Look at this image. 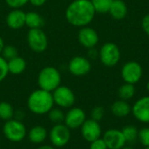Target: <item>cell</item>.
<instances>
[{
	"label": "cell",
	"instance_id": "cell-22",
	"mask_svg": "<svg viewBox=\"0 0 149 149\" xmlns=\"http://www.w3.org/2000/svg\"><path fill=\"white\" fill-rule=\"evenodd\" d=\"M134 94H135V87H134V84H132V83H125L118 90V96L120 99H122L125 101H127L133 98Z\"/></svg>",
	"mask_w": 149,
	"mask_h": 149
},
{
	"label": "cell",
	"instance_id": "cell-15",
	"mask_svg": "<svg viewBox=\"0 0 149 149\" xmlns=\"http://www.w3.org/2000/svg\"><path fill=\"white\" fill-rule=\"evenodd\" d=\"M132 113L142 123H149V96L139 98L132 107Z\"/></svg>",
	"mask_w": 149,
	"mask_h": 149
},
{
	"label": "cell",
	"instance_id": "cell-38",
	"mask_svg": "<svg viewBox=\"0 0 149 149\" xmlns=\"http://www.w3.org/2000/svg\"><path fill=\"white\" fill-rule=\"evenodd\" d=\"M121 149H134V148H130V147H124V148H122Z\"/></svg>",
	"mask_w": 149,
	"mask_h": 149
},
{
	"label": "cell",
	"instance_id": "cell-24",
	"mask_svg": "<svg viewBox=\"0 0 149 149\" xmlns=\"http://www.w3.org/2000/svg\"><path fill=\"white\" fill-rule=\"evenodd\" d=\"M48 118L54 125L55 124H60L63 123L65 120V113L60 108H54L52 107L50 112L47 113Z\"/></svg>",
	"mask_w": 149,
	"mask_h": 149
},
{
	"label": "cell",
	"instance_id": "cell-36",
	"mask_svg": "<svg viewBox=\"0 0 149 149\" xmlns=\"http://www.w3.org/2000/svg\"><path fill=\"white\" fill-rule=\"evenodd\" d=\"M36 149H56L53 146H48V145H43V146H40L38 148H37Z\"/></svg>",
	"mask_w": 149,
	"mask_h": 149
},
{
	"label": "cell",
	"instance_id": "cell-27",
	"mask_svg": "<svg viewBox=\"0 0 149 149\" xmlns=\"http://www.w3.org/2000/svg\"><path fill=\"white\" fill-rule=\"evenodd\" d=\"M1 55L6 61H10V60H11L14 57L18 55L17 49L14 46H12V45H7V46L4 45V47H3V48L2 50Z\"/></svg>",
	"mask_w": 149,
	"mask_h": 149
},
{
	"label": "cell",
	"instance_id": "cell-6",
	"mask_svg": "<svg viewBox=\"0 0 149 149\" xmlns=\"http://www.w3.org/2000/svg\"><path fill=\"white\" fill-rule=\"evenodd\" d=\"M26 39L29 47L35 53H43L48 47V38L41 28L30 29Z\"/></svg>",
	"mask_w": 149,
	"mask_h": 149
},
{
	"label": "cell",
	"instance_id": "cell-26",
	"mask_svg": "<svg viewBox=\"0 0 149 149\" xmlns=\"http://www.w3.org/2000/svg\"><path fill=\"white\" fill-rule=\"evenodd\" d=\"M94 10L99 13H107L113 0H91Z\"/></svg>",
	"mask_w": 149,
	"mask_h": 149
},
{
	"label": "cell",
	"instance_id": "cell-39",
	"mask_svg": "<svg viewBox=\"0 0 149 149\" xmlns=\"http://www.w3.org/2000/svg\"><path fill=\"white\" fill-rule=\"evenodd\" d=\"M147 90H149V82H148V83H147Z\"/></svg>",
	"mask_w": 149,
	"mask_h": 149
},
{
	"label": "cell",
	"instance_id": "cell-20",
	"mask_svg": "<svg viewBox=\"0 0 149 149\" xmlns=\"http://www.w3.org/2000/svg\"><path fill=\"white\" fill-rule=\"evenodd\" d=\"M27 63L25 60L21 56H16L13 59L8 61V68L9 73L12 75H20L24 73L26 69Z\"/></svg>",
	"mask_w": 149,
	"mask_h": 149
},
{
	"label": "cell",
	"instance_id": "cell-8",
	"mask_svg": "<svg viewBox=\"0 0 149 149\" xmlns=\"http://www.w3.org/2000/svg\"><path fill=\"white\" fill-rule=\"evenodd\" d=\"M49 139L54 148L65 147L71 139V131L65 124H55L49 133Z\"/></svg>",
	"mask_w": 149,
	"mask_h": 149
},
{
	"label": "cell",
	"instance_id": "cell-3",
	"mask_svg": "<svg viewBox=\"0 0 149 149\" xmlns=\"http://www.w3.org/2000/svg\"><path fill=\"white\" fill-rule=\"evenodd\" d=\"M38 85L39 89L52 92L61 85V74L58 68L48 66L42 68L38 76Z\"/></svg>",
	"mask_w": 149,
	"mask_h": 149
},
{
	"label": "cell",
	"instance_id": "cell-2",
	"mask_svg": "<svg viewBox=\"0 0 149 149\" xmlns=\"http://www.w3.org/2000/svg\"><path fill=\"white\" fill-rule=\"evenodd\" d=\"M53 105L54 101L52 92L42 89L33 90L27 99L28 109L36 115L47 114Z\"/></svg>",
	"mask_w": 149,
	"mask_h": 149
},
{
	"label": "cell",
	"instance_id": "cell-32",
	"mask_svg": "<svg viewBox=\"0 0 149 149\" xmlns=\"http://www.w3.org/2000/svg\"><path fill=\"white\" fill-rule=\"evenodd\" d=\"M90 143V149H108L103 138H99Z\"/></svg>",
	"mask_w": 149,
	"mask_h": 149
},
{
	"label": "cell",
	"instance_id": "cell-17",
	"mask_svg": "<svg viewBox=\"0 0 149 149\" xmlns=\"http://www.w3.org/2000/svg\"><path fill=\"white\" fill-rule=\"evenodd\" d=\"M108 12L114 19H123L127 14V5L123 0H113Z\"/></svg>",
	"mask_w": 149,
	"mask_h": 149
},
{
	"label": "cell",
	"instance_id": "cell-40",
	"mask_svg": "<svg viewBox=\"0 0 149 149\" xmlns=\"http://www.w3.org/2000/svg\"><path fill=\"white\" fill-rule=\"evenodd\" d=\"M145 149H149V147H146V148Z\"/></svg>",
	"mask_w": 149,
	"mask_h": 149
},
{
	"label": "cell",
	"instance_id": "cell-31",
	"mask_svg": "<svg viewBox=\"0 0 149 149\" xmlns=\"http://www.w3.org/2000/svg\"><path fill=\"white\" fill-rule=\"evenodd\" d=\"M6 4L11 9H21L24 6L29 0H4Z\"/></svg>",
	"mask_w": 149,
	"mask_h": 149
},
{
	"label": "cell",
	"instance_id": "cell-25",
	"mask_svg": "<svg viewBox=\"0 0 149 149\" xmlns=\"http://www.w3.org/2000/svg\"><path fill=\"white\" fill-rule=\"evenodd\" d=\"M121 132H122L127 142L133 143L138 139V132L139 131L134 126H127L121 130Z\"/></svg>",
	"mask_w": 149,
	"mask_h": 149
},
{
	"label": "cell",
	"instance_id": "cell-7",
	"mask_svg": "<svg viewBox=\"0 0 149 149\" xmlns=\"http://www.w3.org/2000/svg\"><path fill=\"white\" fill-rule=\"evenodd\" d=\"M52 94L54 105H58L59 108H71L75 104V94L67 86L59 85L56 90L52 92Z\"/></svg>",
	"mask_w": 149,
	"mask_h": 149
},
{
	"label": "cell",
	"instance_id": "cell-37",
	"mask_svg": "<svg viewBox=\"0 0 149 149\" xmlns=\"http://www.w3.org/2000/svg\"><path fill=\"white\" fill-rule=\"evenodd\" d=\"M3 47H4V42H3V38L0 36V54H1V53H2V50H3Z\"/></svg>",
	"mask_w": 149,
	"mask_h": 149
},
{
	"label": "cell",
	"instance_id": "cell-10",
	"mask_svg": "<svg viewBox=\"0 0 149 149\" xmlns=\"http://www.w3.org/2000/svg\"><path fill=\"white\" fill-rule=\"evenodd\" d=\"M92 68L89 59L84 56L77 55L72 57L68 63L69 72L75 76H83L87 75Z\"/></svg>",
	"mask_w": 149,
	"mask_h": 149
},
{
	"label": "cell",
	"instance_id": "cell-23",
	"mask_svg": "<svg viewBox=\"0 0 149 149\" xmlns=\"http://www.w3.org/2000/svg\"><path fill=\"white\" fill-rule=\"evenodd\" d=\"M15 114L14 109L10 103L1 102L0 103V119L7 121L13 119Z\"/></svg>",
	"mask_w": 149,
	"mask_h": 149
},
{
	"label": "cell",
	"instance_id": "cell-14",
	"mask_svg": "<svg viewBox=\"0 0 149 149\" xmlns=\"http://www.w3.org/2000/svg\"><path fill=\"white\" fill-rule=\"evenodd\" d=\"M103 140L108 149H121L127 143L122 132L118 129L107 130L103 135Z\"/></svg>",
	"mask_w": 149,
	"mask_h": 149
},
{
	"label": "cell",
	"instance_id": "cell-29",
	"mask_svg": "<svg viewBox=\"0 0 149 149\" xmlns=\"http://www.w3.org/2000/svg\"><path fill=\"white\" fill-rule=\"evenodd\" d=\"M138 140L146 148L149 147V127H145L138 132Z\"/></svg>",
	"mask_w": 149,
	"mask_h": 149
},
{
	"label": "cell",
	"instance_id": "cell-41",
	"mask_svg": "<svg viewBox=\"0 0 149 149\" xmlns=\"http://www.w3.org/2000/svg\"><path fill=\"white\" fill-rule=\"evenodd\" d=\"M0 145H1V140H0Z\"/></svg>",
	"mask_w": 149,
	"mask_h": 149
},
{
	"label": "cell",
	"instance_id": "cell-16",
	"mask_svg": "<svg viewBox=\"0 0 149 149\" xmlns=\"http://www.w3.org/2000/svg\"><path fill=\"white\" fill-rule=\"evenodd\" d=\"M25 15L21 9H12L6 16L5 21L7 25L13 30H17L25 25Z\"/></svg>",
	"mask_w": 149,
	"mask_h": 149
},
{
	"label": "cell",
	"instance_id": "cell-9",
	"mask_svg": "<svg viewBox=\"0 0 149 149\" xmlns=\"http://www.w3.org/2000/svg\"><path fill=\"white\" fill-rule=\"evenodd\" d=\"M143 69L141 65L134 61H127L121 68V77L125 83L135 84L142 77Z\"/></svg>",
	"mask_w": 149,
	"mask_h": 149
},
{
	"label": "cell",
	"instance_id": "cell-30",
	"mask_svg": "<svg viewBox=\"0 0 149 149\" xmlns=\"http://www.w3.org/2000/svg\"><path fill=\"white\" fill-rule=\"evenodd\" d=\"M104 115H105V110L101 106H96L91 112V118L98 122L103 119Z\"/></svg>",
	"mask_w": 149,
	"mask_h": 149
},
{
	"label": "cell",
	"instance_id": "cell-34",
	"mask_svg": "<svg viewBox=\"0 0 149 149\" xmlns=\"http://www.w3.org/2000/svg\"><path fill=\"white\" fill-rule=\"evenodd\" d=\"M87 56H88V58H90L92 60L97 59V57H99V51L95 47L89 48L88 52H87Z\"/></svg>",
	"mask_w": 149,
	"mask_h": 149
},
{
	"label": "cell",
	"instance_id": "cell-19",
	"mask_svg": "<svg viewBox=\"0 0 149 149\" xmlns=\"http://www.w3.org/2000/svg\"><path fill=\"white\" fill-rule=\"evenodd\" d=\"M111 111L114 116L119 118H124L127 117L132 112V107L127 101L120 99L115 101L112 105Z\"/></svg>",
	"mask_w": 149,
	"mask_h": 149
},
{
	"label": "cell",
	"instance_id": "cell-11",
	"mask_svg": "<svg viewBox=\"0 0 149 149\" xmlns=\"http://www.w3.org/2000/svg\"><path fill=\"white\" fill-rule=\"evenodd\" d=\"M86 116L84 110L79 107H73L65 114L64 124L70 129L79 128L86 121Z\"/></svg>",
	"mask_w": 149,
	"mask_h": 149
},
{
	"label": "cell",
	"instance_id": "cell-4",
	"mask_svg": "<svg viewBox=\"0 0 149 149\" xmlns=\"http://www.w3.org/2000/svg\"><path fill=\"white\" fill-rule=\"evenodd\" d=\"M3 133L8 141L11 142H20L26 137L27 131L21 120L11 119L5 121L3 126Z\"/></svg>",
	"mask_w": 149,
	"mask_h": 149
},
{
	"label": "cell",
	"instance_id": "cell-33",
	"mask_svg": "<svg viewBox=\"0 0 149 149\" xmlns=\"http://www.w3.org/2000/svg\"><path fill=\"white\" fill-rule=\"evenodd\" d=\"M141 26L144 32L149 36V14H147L141 21Z\"/></svg>",
	"mask_w": 149,
	"mask_h": 149
},
{
	"label": "cell",
	"instance_id": "cell-28",
	"mask_svg": "<svg viewBox=\"0 0 149 149\" xmlns=\"http://www.w3.org/2000/svg\"><path fill=\"white\" fill-rule=\"evenodd\" d=\"M9 74L10 73L8 68V61H6L0 54V83L3 82Z\"/></svg>",
	"mask_w": 149,
	"mask_h": 149
},
{
	"label": "cell",
	"instance_id": "cell-1",
	"mask_svg": "<svg viewBox=\"0 0 149 149\" xmlns=\"http://www.w3.org/2000/svg\"><path fill=\"white\" fill-rule=\"evenodd\" d=\"M95 13L91 0H73L65 10V18L70 25L83 27L93 20Z\"/></svg>",
	"mask_w": 149,
	"mask_h": 149
},
{
	"label": "cell",
	"instance_id": "cell-13",
	"mask_svg": "<svg viewBox=\"0 0 149 149\" xmlns=\"http://www.w3.org/2000/svg\"><path fill=\"white\" fill-rule=\"evenodd\" d=\"M78 40L81 46L89 49L95 47L99 42V34L92 27L86 25L80 27L78 32Z\"/></svg>",
	"mask_w": 149,
	"mask_h": 149
},
{
	"label": "cell",
	"instance_id": "cell-35",
	"mask_svg": "<svg viewBox=\"0 0 149 149\" xmlns=\"http://www.w3.org/2000/svg\"><path fill=\"white\" fill-rule=\"evenodd\" d=\"M47 0H29V3L33 5V6H36V7H39V6H42L45 4Z\"/></svg>",
	"mask_w": 149,
	"mask_h": 149
},
{
	"label": "cell",
	"instance_id": "cell-5",
	"mask_svg": "<svg viewBox=\"0 0 149 149\" xmlns=\"http://www.w3.org/2000/svg\"><path fill=\"white\" fill-rule=\"evenodd\" d=\"M99 57L101 63L106 67H114L120 59V50L113 42L105 43L99 51Z\"/></svg>",
	"mask_w": 149,
	"mask_h": 149
},
{
	"label": "cell",
	"instance_id": "cell-18",
	"mask_svg": "<svg viewBox=\"0 0 149 149\" xmlns=\"http://www.w3.org/2000/svg\"><path fill=\"white\" fill-rule=\"evenodd\" d=\"M47 130L42 126H35L30 129L28 138L31 142L34 144H41L47 138Z\"/></svg>",
	"mask_w": 149,
	"mask_h": 149
},
{
	"label": "cell",
	"instance_id": "cell-12",
	"mask_svg": "<svg viewBox=\"0 0 149 149\" xmlns=\"http://www.w3.org/2000/svg\"><path fill=\"white\" fill-rule=\"evenodd\" d=\"M80 132L82 137L88 142H92L101 136L100 125L98 121L93 119H86V121L80 126Z\"/></svg>",
	"mask_w": 149,
	"mask_h": 149
},
{
	"label": "cell",
	"instance_id": "cell-21",
	"mask_svg": "<svg viewBox=\"0 0 149 149\" xmlns=\"http://www.w3.org/2000/svg\"><path fill=\"white\" fill-rule=\"evenodd\" d=\"M44 25H45V20L39 13L36 11L26 12L25 25H27L30 29L41 28Z\"/></svg>",
	"mask_w": 149,
	"mask_h": 149
}]
</instances>
